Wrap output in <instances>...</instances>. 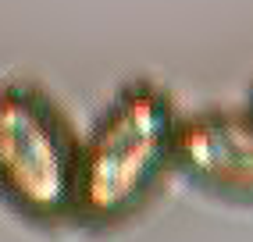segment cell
<instances>
[{"label":"cell","instance_id":"obj_1","mask_svg":"<svg viewBox=\"0 0 253 242\" xmlns=\"http://www.w3.org/2000/svg\"><path fill=\"white\" fill-rule=\"evenodd\" d=\"M175 125L171 100L157 85H125L79 146L72 214H82L89 224L128 217L171 164Z\"/></svg>","mask_w":253,"mask_h":242},{"label":"cell","instance_id":"obj_2","mask_svg":"<svg viewBox=\"0 0 253 242\" xmlns=\"http://www.w3.org/2000/svg\"><path fill=\"white\" fill-rule=\"evenodd\" d=\"M79 146L32 89L0 85V200L29 221H57L75 203Z\"/></svg>","mask_w":253,"mask_h":242},{"label":"cell","instance_id":"obj_3","mask_svg":"<svg viewBox=\"0 0 253 242\" xmlns=\"http://www.w3.org/2000/svg\"><path fill=\"white\" fill-rule=\"evenodd\" d=\"M171 164L211 196L253 206V111L178 118Z\"/></svg>","mask_w":253,"mask_h":242}]
</instances>
